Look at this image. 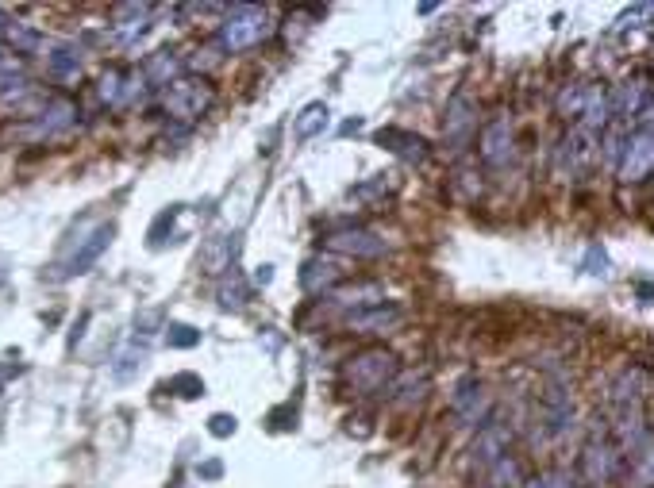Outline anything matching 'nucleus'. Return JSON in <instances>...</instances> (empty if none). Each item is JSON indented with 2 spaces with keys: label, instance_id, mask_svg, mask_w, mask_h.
<instances>
[{
  "label": "nucleus",
  "instance_id": "39448f33",
  "mask_svg": "<svg viewBox=\"0 0 654 488\" xmlns=\"http://www.w3.org/2000/svg\"><path fill=\"white\" fill-rule=\"evenodd\" d=\"M620 469H624V458H620L612 435H593V439L581 446V477H585V485L593 488L612 485L620 477Z\"/></svg>",
  "mask_w": 654,
  "mask_h": 488
},
{
  "label": "nucleus",
  "instance_id": "b1692460",
  "mask_svg": "<svg viewBox=\"0 0 654 488\" xmlns=\"http://www.w3.org/2000/svg\"><path fill=\"white\" fill-rule=\"evenodd\" d=\"M216 296H220V308L224 312H243L251 304V281H247V273L239 266H231L220 277V293Z\"/></svg>",
  "mask_w": 654,
  "mask_h": 488
},
{
  "label": "nucleus",
  "instance_id": "ddd939ff",
  "mask_svg": "<svg viewBox=\"0 0 654 488\" xmlns=\"http://www.w3.org/2000/svg\"><path fill=\"white\" fill-rule=\"evenodd\" d=\"M324 246L331 254H347V258H381V254H389V243L374 231H366V227H339V231L327 235Z\"/></svg>",
  "mask_w": 654,
  "mask_h": 488
},
{
  "label": "nucleus",
  "instance_id": "6e6552de",
  "mask_svg": "<svg viewBox=\"0 0 654 488\" xmlns=\"http://www.w3.org/2000/svg\"><path fill=\"white\" fill-rule=\"evenodd\" d=\"M320 312H343V316H354V312H366V308H378L385 304V285L381 281H351V285H335L331 293H324L320 300Z\"/></svg>",
  "mask_w": 654,
  "mask_h": 488
},
{
  "label": "nucleus",
  "instance_id": "9b49d317",
  "mask_svg": "<svg viewBox=\"0 0 654 488\" xmlns=\"http://www.w3.org/2000/svg\"><path fill=\"white\" fill-rule=\"evenodd\" d=\"M508 446H512V427H508L504 419H497V415H489L478 427L474 446H470V465H474L478 473H489V465L501 462L504 454H508Z\"/></svg>",
  "mask_w": 654,
  "mask_h": 488
},
{
  "label": "nucleus",
  "instance_id": "f257e3e1",
  "mask_svg": "<svg viewBox=\"0 0 654 488\" xmlns=\"http://www.w3.org/2000/svg\"><path fill=\"white\" fill-rule=\"evenodd\" d=\"M397 373H401V362H397L393 350H385V346H366V350H358V354H351V358L343 362V369H339V385H343V392L354 396V400H366V396H385Z\"/></svg>",
  "mask_w": 654,
  "mask_h": 488
},
{
  "label": "nucleus",
  "instance_id": "1a4fd4ad",
  "mask_svg": "<svg viewBox=\"0 0 654 488\" xmlns=\"http://www.w3.org/2000/svg\"><path fill=\"white\" fill-rule=\"evenodd\" d=\"M451 415L458 427H481L489 419V392L478 373H466L451 396Z\"/></svg>",
  "mask_w": 654,
  "mask_h": 488
},
{
  "label": "nucleus",
  "instance_id": "e433bc0d",
  "mask_svg": "<svg viewBox=\"0 0 654 488\" xmlns=\"http://www.w3.org/2000/svg\"><path fill=\"white\" fill-rule=\"evenodd\" d=\"M251 281H254V285H270V281H274V266H258Z\"/></svg>",
  "mask_w": 654,
  "mask_h": 488
},
{
  "label": "nucleus",
  "instance_id": "5701e85b",
  "mask_svg": "<svg viewBox=\"0 0 654 488\" xmlns=\"http://www.w3.org/2000/svg\"><path fill=\"white\" fill-rule=\"evenodd\" d=\"M181 70H185V62L177 58L174 50H154L151 58L143 62V70H139V74H143V81H147L151 89H166L170 81L181 77Z\"/></svg>",
  "mask_w": 654,
  "mask_h": 488
},
{
  "label": "nucleus",
  "instance_id": "f704fd0d",
  "mask_svg": "<svg viewBox=\"0 0 654 488\" xmlns=\"http://www.w3.org/2000/svg\"><path fill=\"white\" fill-rule=\"evenodd\" d=\"M543 488H578V473H570V469H551V473H543Z\"/></svg>",
  "mask_w": 654,
  "mask_h": 488
},
{
  "label": "nucleus",
  "instance_id": "20e7f679",
  "mask_svg": "<svg viewBox=\"0 0 654 488\" xmlns=\"http://www.w3.org/2000/svg\"><path fill=\"white\" fill-rule=\"evenodd\" d=\"M597 135H589V131H581V127H570L566 135H562V143L554 147V177L558 181H581L585 173L593 170V162H597Z\"/></svg>",
  "mask_w": 654,
  "mask_h": 488
},
{
  "label": "nucleus",
  "instance_id": "cd10ccee",
  "mask_svg": "<svg viewBox=\"0 0 654 488\" xmlns=\"http://www.w3.org/2000/svg\"><path fill=\"white\" fill-rule=\"evenodd\" d=\"M124 85H127V70L112 66V70H104L97 93H101V100L108 104V108H120V100H124Z\"/></svg>",
  "mask_w": 654,
  "mask_h": 488
},
{
  "label": "nucleus",
  "instance_id": "c85d7f7f",
  "mask_svg": "<svg viewBox=\"0 0 654 488\" xmlns=\"http://www.w3.org/2000/svg\"><path fill=\"white\" fill-rule=\"evenodd\" d=\"M47 62H51V74L58 77V81H77V77H81V58H77L70 47H58Z\"/></svg>",
  "mask_w": 654,
  "mask_h": 488
},
{
  "label": "nucleus",
  "instance_id": "4468645a",
  "mask_svg": "<svg viewBox=\"0 0 654 488\" xmlns=\"http://www.w3.org/2000/svg\"><path fill=\"white\" fill-rule=\"evenodd\" d=\"M378 147L389 150V154H397L404 162H412V166H424L431 158V143L424 135H416V131H404V127H381L378 135Z\"/></svg>",
  "mask_w": 654,
  "mask_h": 488
},
{
  "label": "nucleus",
  "instance_id": "ea45409f",
  "mask_svg": "<svg viewBox=\"0 0 654 488\" xmlns=\"http://www.w3.org/2000/svg\"><path fill=\"white\" fill-rule=\"evenodd\" d=\"M0 392H4V381H0Z\"/></svg>",
  "mask_w": 654,
  "mask_h": 488
},
{
  "label": "nucleus",
  "instance_id": "c9c22d12",
  "mask_svg": "<svg viewBox=\"0 0 654 488\" xmlns=\"http://www.w3.org/2000/svg\"><path fill=\"white\" fill-rule=\"evenodd\" d=\"M197 473H201L204 481H216V477L224 473V462H204V465H197Z\"/></svg>",
  "mask_w": 654,
  "mask_h": 488
},
{
  "label": "nucleus",
  "instance_id": "bb28decb",
  "mask_svg": "<svg viewBox=\"0 0 654 488\" xmlns=\"http://www.w3.org/2000/svg\"><path fill=\"white\" fill-rule=\"evenodd\" d=\"M489 485L493 488H520L524 485V473H520V462L512 454H504L501 462L489 465Z\"/></svg>",
  "mask_w": 654,
  "mask_h": 488
},
{
  "label": "nucleus",
  "instance_id": "6ab92c4d",
  "mask_svg": "<svg viewBox=\"0 0 654 488\" xmlns=\"http://www.w3.org/2000/svg\"><path fill=\"white\" fill-rule=\"evenodd\" d=\"M112 16H116V39L120 43H139L147 31H151V16H154V4H120V8H112Z\"/></svg>",
  "mask_w": 654,
  "mask_h": 488
},
{
  "label": "nucleus",
  "instance_id": "412c9836",
  "mask_svg": "<svg viewBox=\"0 0 654 488\" xmlns=\"http://www.w3.org/2000/svg\"><path fill=\"white\" fill-rule=\"evenodd\" d=\"M77 123V108L70 100H51L47 108H39L35 112V123H31V135L35 139H51V135H62V131H70Z\"/></svg>",
  "mask_w": 654,
  "mask_h": 488
},
{
  "label": "nucleus",
  "instance_id": "f8f14e48",
  "mask_svg": "<svg viewBox=\"0 0 654 488\" xmlns=\"http://www.w3.org/2000/svg\"><path fill=\"white\" fill-rule=\"evenodd\" d=\"M474 131H478V104L466 93H454L447 100V116H443V139L451 143V150H466Z\"/></svg>",
  "mask_w": 654,
  "mask_h": 488
},
{
  "label": "nucleus",
  "instance_id": "58836bf2",
  "mask_svg": "<svg viewBox=\"0 0 654 488\" xmlns=\"http://www.w3.org/2000/svg\"><path fill=\"white\" fill-rule=\"evenodd\" d=\"M170 488H193V485H189V481H174Z\"/></svg>",
  "mask_w": 654,
  "mask_h": 488
},
{
  "label": "nucleus",
  "instance_id": "4be33fe9",
  "mask_svg": "<svg viewBox=\"0 0 654 488\" xmlns=\"http://www.w3.org/2000/svg\"><path fill=\"white\" fill-rule=\"evenodd\" d=\"M235 254H239V235H216L201 246V269L212 277H224L227 269L235 266Z\"/></svg>",
  "mask_w": 654,
  "mask_h": 488
},
{
  "label": "nucleus",
  "instance_id": "0eeeda50",
  "mask_svg": "<svg viewBox=\"0 0 654 488\" xmlns=\"http://www.w3.org/2000/svg\"><path fill=\"white\" fill-rule=\"evenodd\" d=\"M654 166V135H651V123H639L635 131L628 135V143L620 150V162H616V177L624 185H643L651 177Z\"/></svg>",
  "mask_w": 654,
  "mask_h": 488
},
{
  "label": "nucleus",
  "instance_id": "aec40b11",
  "mask_svg": "<svg viewBox=\"0 0 654 488\" xmlns=\"http://www.w3.org/2000/svg\"><path fill=\"white\" fill-rule=\"evenodd\" d=\"M401 316L404 312L397 304H378V308L343 316V323H347V331H354V335H385V331H393L401 323Z\"/></svg>",
  "mask_w": 654,
  "mask_h": 488
},
{
  "label": "nucleus",
  "instance_id": "393cba45",
  "mask_svg": "<svg viewBox=\"0 0 654 488\" xmlns=\"http://www.w3.org/2000/svg\"><path fill=\"white\" fill-rule=\"evenodd\" d=\"M327 123H331V112H327L324 100H316V104H308L297 123H293V131H297V139H316V135H324Z\"/></svg>",
  "mask_w": 654,
  "mask_h": 488
},
{
  "label": "nucleus",
  "instance_id": "7c9ffc66",
  "mask_svg": "<svg viewBox=\"0 0 654 488\" xmlns=\"http://www.w3.org/2000/svg\"><path fill=\"white\" fill-rule=\"evenodd\" d=\"M166 389L174 392V396H181V400H197V396H204V381L197 373H174L166 381Z\"/></svg>",
  "mask_w": 654,
  "mask_h": 488
},
{
  "label": "nucleus",
  "instance_id": "473e14b6",
  "mask_svg": "<svg viewBox=\"0 0 654 488\" xmlns=\"http://www.w3.org/2000/svg\"><path fill=\"white\" fill-rule=\"evenodd\" d=\"M235 427H239V419H235V415H227V412H216L212 419H208V435H212V439H231V435H235Z\"/></svg>",
  "mask_w": 654,
  "mask_h": 488
},
{
  "label": "nucleus",
  "instance_id": "c756f323",
  "mask_svg": "<svg viewBox=\"0 0 654 488\" xmlns=\"http://www.w3.org/2000/svg\"><path fill=\"white\" fill-rule=\"evenodd\" d=\"M166 346L170 350H193V346H201V331L189 327V323H170L166 327Z\"/></svg>",
  "mask_w": 654,
  "mask_h": 488
},
{
  "label": "nucleus",
  "instance_id": "423d86ee",
  "mask_svg": "<svg viewBox=\"0 0 654 488\" xmlns=\"http://www.w3.org/2000/svg\"><path fill=\"white\" fill-rule=\"evenodd\" d=\"M478 154L485 162V170H508L512 166V158H516V127H512L508 112H497L493 120L481 127Z\"/></svg>",
  "mask_w": 654,
  "mask_h": 488
},
{
  "label": "nucleus",
  "instance_id": "a211bd4d",
  "mask_svg": "<svg viewBox=\"0 0 654 488\" xmlns=\"http://www.w3.org/2000/svg\"><path fill=\"white\" fill-rule=\"evenodd\" d=\"M112 235H116V227L112 223H101L89 239H77V250L70 254V262H66V277H81V273H89V269L97 266V258H101L108 243H112Z\"/></svg>",
  "mask_w": 654,
  "mask_h": 488
},
{
  "label": "nucleus",
  "instance_id": "f3484780",
  "mask_svg": "<svg viewBox=\"0 0 654 488\" xmlns=\"http://www.w3.org/2000/svg\"><path fill=\"white\" fill-rule=\"evenodd\" d=\"M431 392V373L428 369H401L397 377H393V385H389V400L397 404V408H416V404H424Z\"/></svg>",
  "mask_w": 654,
  "mask_h": 488
},
{
  "label": "nucleus",
  "instance_id": "4c0bfd02",
  "mask_svg": "<svg viewBox=\"0 0 654 488\" xmlns=\"http://www.w3.org/2000/svg\"><path fill=\"white\" fill-rule=\"evenodd\" d=\"M354 131H362V120H351V123H343V135H354Z\"/></svg>",
  "mask_w": 654,
  "mask_h": 488
},
{
  "label": "nucleus",
  "instance_id": "f03ea898",
  "mask_svg": "<svg viewBox=\"0 0 654 488\" xmlns=\"http://www.w3.org/2000/svg\"><path fill=\"white\" fill-rule=\"evenodd\" d=\"M270 35H274L270 8L231 4V8H224V20H220V31H216V47L224 54H247V50L262 47Z\"/></svg>",
  "mask_w": 654,
  "mask_h": 488
},
{
  "label": "nucleus",
  "instance_id": "dca6fc26",
  "mask_svg": "<svg viewBox=\"0 0 654 488\" xmlns=\"http://www.w3.org/2000/svg\"><path fill=\"white\" fill-rule=\"evenodd\" d=\"M651 392V369L647 366H624L620 377L612 381V404L616 408H639Z\"/></svg>",
  "mask_w": 654,
  "mask_h": 488
},
{
  "label": "nucleus",
  "instance_id": "9d476101",
  "mask_svg": "<svg viewBox=\"0 0 654 488\" xmlns=\"http://www.w3.org/2000/svg\"><path fill=\"white\" fill-rule=\"evenodd\" d=\"M539 427L551 435V439H562L570 427H574V400H570V392L562 385V377H554L543 385L539 392Z\"/></svg>",
  "mask_w": 654,
  "mask_h": 488
},
{
  "label": "nucleus",
  "instance_id": "2f4dec72",
  "mask_svg": "<svg viewBox=\"0 0 654 488\" xmlns=\"http://www.w3.org/2000/svg\"><path fill=\"white\" fill-rule=\"evenodd\" d=\"M143 362H147V346H127L124 354H120V362H116V369H112V373H116L120 381H127L131 373H139V369H143Z\"/></svg>",
  "mask_w": 654,
  "mask_h": 488
},
{
  "label": "nucleus",
  "instance_id": "72a5a7b5",
  "mask_svg": "<svg viewBox=\"0 0 654 488\" xmlns=\"http://www.w3.org/2000/svg\"><path fill=\"white\" fill-rule=\"evenodd\" d=\"M585 273H593V277L608 273V254H604L601 243H589V250H585Z\"/></svg>",
  "mask_w": 654,
  "mask_h": 488
},
{
  "label": "nucleus",
  "instance_id": "a878e982",
  "mask_svg": "<svg viewBox=\"0 0 654 488\" xmlns=\"http://www.w3.org/2000/svg\"><path fill=\"white\" fill-rule=\"evenodd\" d=\"M585 93H589V85H581V81H570V85L558 89L554 108H558V116H562L566 123H578L581 108H585Z\"/></svg>",
  "mask_w": 654,
  "mask_h": 488
},
{
  "label": "nucleus",
  "instance_id": "2eb2a0df",
  "mask_svg": "<svg viewBox=\"0 0 654 488\" xmlns=\"http://www.w3.org/2000/svg\"><path fill=\"white\" fill-rule=\"evenodd\" d=\"M343 281V262L331 254H316L301 266V289L308 296H324Z\"/></svg>",
  "mask_w": 654,
  "mask_h": 488
},
{
  "label": "nucleus",
  "instance_id": "7ed1b4c3",
  "mask_svg": "<svg viewBox=\"0 0 654 488\" xmlns=\"http://www.w3.org/2000/svg\"><path fill=\"white\" fill-rule=\"evenodd\" d=\"M212 100H216V89L208 85V77L181 74L177 81H170V85L162 89V112L174 123H181V127H189V123L201 120L204 112L212 108Z\"/></svg>",
  "mask_w": 654,
  "mask_h": 488
}]
</instances>
